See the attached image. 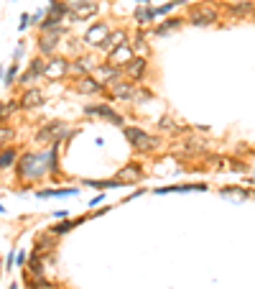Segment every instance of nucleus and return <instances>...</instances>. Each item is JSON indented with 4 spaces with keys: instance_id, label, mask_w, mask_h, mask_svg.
<instances>
[{
    "instance_id": "f257e3e1",
    "label": "nucleus",
    "mask_w": 255,
    "mask_h": 289,
    "mask_svg": "<svg viewBox=\"0 0 255 289\" xmlns=\"http://www.w3.org/2000/svg\"><path fill=\"white\" fill-rule=\"evenodd\" d=\"M16 169L23 179H41L44 174H49V154H38V151H28L18 159Z\"/></svg>"
},
{
    "instance_id": "f03ea898",
    "label": "nucleus",
    "mask_w": 255,
    "mask_h": 289,
    "mask_svg": "<svg viewBox=\"0 0 255 289\" xmlns=\"http://www.w3.org/2000/svg\"><path fill=\"white\" fill-rule=\"evenodd\" d=\"M122 136L128 138V143H131L136 151H156V149L161 146V141H158L156 136L146 133V131L138 128V126H125V128H122Z\"/></svg>"
},
{
    "instance_id": "7ed1b4c3",
    "label": "nucleus",
    "mask_w": 255,
    "mask_h": 289,
    "mask_svg": "<svg viewBox=\"0 0 255 289\" xmlns=\"http://www.w3.org/2000/svg\"><path fill=\"white\" fill-rule=\"evenodd\" d=\"M69 136H74V131L69 128V123L54 120V123L41 126V131L36 133V141H38V143H61V141L69 138Z\"/></svg>"
},
{
    "instance_id": "20e7f679",
    "label": "nucleus",
    "mask_w": 255,
    "mask_h": 289,
    "mask_svg": "<svg viewBox=\"0 0 255 289\" xmlns=\"http://www.w3.org/2000/svg\"><path fill=\"white\" fill-rule=\"evenodd\" d=\"M189 23L192 26H215L220 21V11L212 6V3H199L189 8Z\"/></svg>"
},
{
    "instance_id": "39448f33",
    "label": "nucleus",
    "mask_w": 255,
    "mask_h": 289,
    "mask_svg": "<svg viewBox=\"0 0 255 289\" xmlns=\"http://www.w3.org/2000/svg\"><path fill=\"white\" fill-rule=\"evenodd\" d=\"M84 115H97V118H102V120H107V123H112V126H120V128H125V120H122V115L112 108V105H84Z\"/></svg>"
},
{
    "instance_id": "423d86ee",
    "label": "nucleus",
    "mask_w": 255,
    "mask_h": 289,
    "mask_svg": "<svg viewBox=\"0 0 255 289\" xmlns=\"http://www.w3.org/2000/svg\"><path fill=\"white\" fill-rule=\"evenodd\" d=\"M72 72V64L64 59V57H51L49 62H46V69H44V77L46 79H51V82H56V79H61V77H67Z\"/></svg>"
},
{
    "instance_id": "0eeeda50",
    "label": "nucleus",
    "mask_w": 255,
    "mask_h": 289,
    "mask_svg": "<svg viewBox=\"0 0 255 289\" xmlns=\"http://www.w3.org/2000/svg\"><path fill=\"white\" fill-rule=\"evenodd\" d=\"M100 6L92 3V0H77V3H72V23H79V21H87L92 16H97Z\"/></svg>"
},
{
    "instance_id": "6e6552de",
    "label": "nucleus",
    "mask_w": 255,
    "mask_h": 289,
    "mask_svg": "<svg viewBox=\"0 0 255 289\" xmlns=\"http://www.w3.org/2000/svg\"><path fill=\"white\" fill-rule=\"evenodd\" d=\"M107 36H110V26L107 23H92L87 31H84V44L100 49L105 41H107Z\"/></svg>"
},
{
    "instance_id": "1a4fd4ad",
    "label": "nucleus",
    "mask_w": 255,
    "mask_h": 289,
    "mask_svg": "<svg viewBox=\"0 0 255 289\" xmlns=\"http://www.w3.org/2000/svg\"><path fill=\"white\" fill-rule=\"evenodd\" d=\"M110 98L112 100H133L136 98V85L131 79H115V82H110Z\"/></svg>"
},
{
    "instance_id": "9d476101",
    "label": "nucleus",
    "mask_w": 255,
    "mask_h": 289,
    "mask_svg": "<svg viewBox=\"0 0 255 289\" xmlns=\"http://www.w3.org/2000/svg\"><path fill=\"white\" fill-rule=\"evenodd\" d=\"M64 31H67V28L61 26V28H54V31H49V33H41V38H38V52L44 54V57H51V54L56 52V46H59V38H61Z\"/></svg>"
},
{
    "instance_id": "9b49d317",
    "label": "nucleus",
    "mask_w": 255,
    "mask_h": 289,
    "mask_svg": "<svg viewBox=\"0 0 255 289\" xmlns=\"http://www.w3.org/2000/svg\"><path fill=\"white\" fill-rule=\"evenodd\" d=\"M122 72H125V77L131 79V82H138V79H143L146 72H148V59H146V57H133L131 62L122 67Z\"/></svg>"
},
{
    "instance_id": "f8f14e48",
    "label": "nucleus",
    "mask_w": 255,
    "mask_h": 289,
    "mask_svg": "<svg viewBox=\"0 0 255 289\" xmlns=\"http://www.w3.org/2000/svg\"><path fill=\"white\" fill-rule=\"evenodd\" d=\"M74 90H77L79 95H97V92L105 90V85H102V82H97L92 74H84V77H77Z\"/></svg>"
},
{
    "instance_id": "ddd939ff",
    "label": "nucleus",
    "mask_w": 255,
    "mask_h": 289,
    "mask_svg": "<svg viewBox=\"0 0 255 289\" xmlns=\"http://www.w3.org/2000/svg\"><path fill=\"white\" fill-rule=\"evenodd\" d=\"M18 103H21V108L33 110V108H41V105H44V103H46V98H44V92H41L38 87H26Z\"/></svg>"
},
{
    "instance_id": "4468645a",
    "label": "nucleus",
    "mask_w": 255,
    "mask_h": 289,
    "mask_svg": "<svg viewBox=\"0 0 255 289\" xmlns=\"http://www.w3.org/2000/svg\"><path fill=\"white\" fill-rule=\"evenodd\" d=\"M44 69H46V62H44V59H33V62L28 64V69L21 74V85L31 87L38 77H44Z\"/></svg>"
},
{
    "instance_id": "2eb2a0df",
    "label": "nucleus",
    "mask_w": 255,
    "mask_h": 289,
    "mask_svg": "<svg viewBox=\"0 0 255 289\" xmlns=\"http://www.w3.org/2000/svg\"><path fill=\"white\" fill-rule=\"evenodd\" d=\"M131 44V36H128V31H122V28H117V31H110V36H107V41L100 46L102 52H115L117 46H128Z\"/></svg>"
},
{
    "instance_id": "dca6fc26",
    "label": "nucleus",
    "mask_w": 255,
    "mask_h": 289,
    "mask_svg": "<svg viewBox=\"0 0 255 289\" xmlns=\"http://www.w3.org/2000/svg\"><path fill=\"white\" fill-rule=\"evenodd\" d=\"M92 77H95L97 82H102V85L107 87L110 82L120 79V69H117V67H112L110 62H107V64H97V67H95V72H92Z\"/></svg>"
},
{
    "instance_id": "f3484780",
    "label": "nucleus",
    "mask_w": 255,
    "mask_h": 289,
    "mask_svg": "<svg viewBox=\"0 0 255 289\" xmlns=\"http://www.w3.org/2000/svg\"><path fill=\"white\" fill-rule=\"evenodd\" d=\"M117 179H120L122 184H128V182H141V179H143V167H138V164H125V167L117 172Z\"/></svg>"
},
{
    "instance_id": "a211bd4d",
    "label": "nucleus",
    "mask_w": 255,
    "mask_h": 289,
    "mask_svg": "<svg viewBox=\"0 0 255 289\" xmlns=\"http://www.w3.org/2000/svg\"><path fill=\"white\" fill-rule=\"evenodd\" d=\"M131 59H133V46H131V44H128V46H117L115 52L107 54V62H110L112 67H120V64L125 67Z\"/></svg>"
},
{
    "instance_id": "6ab92c4d",
    "label": "nucleus",
    "mask_w": 255,
    "mask_h": 289,
    "mask_svg": "<svg viewBox=\"0 0 255 289\" xmlns=\"http://www.w3.org/2000/svg\"><path fill=\"white\" fill-rule=\"evenodd\" d=\"M95 59L92 57H77L74 62H72V72H77L79 77H84V74H92L95 72Z\"/></svg>"
},
{
    "instance_id": "aec40b11",
    "label": "nucleus",
    "mask_w": 255,
    "mask_h": 289,
    "mask_svg": "<svg viewBox=\"0 0 255 289\" xmlns=\"http://www.w3.org/2000/svg\"><path fill=\"white\" fill-rule=\"evenodd\" d=\"M18 164V151L13 146H6V149H0V172L3 169H11Z\"/></svg>"
},
{
    "instance_id": "412c9836",
    "label": "nucleus",
    "mask_w": 255,
    "mask_h": 289,
    "mask_svg": "<svg viewBox=\"0 0 255 289\" xmlns=\"http://www.w3.org/2000/svg\"><path fill=\"white\" fill-rule=\"evenodd\" d=\"M56 238H59V235H54L51 230L44 233V235H38V238H36V254H46V251H51L54 246H56Z\"/></svg>"
},
{
    "instance_id": "4be33fe9",
    "label": "nucleus",
    "mask_w": 255,
    "mask_h": 289,
    "mask_svg": "<svg viewBox=\"0 0 255 289\" xmlns=\"http://www.w3.org/2000/svg\"><path fill=\"white\" fill-rule=\"evenodd\" d=\"M184 154H186V156L207 154V141H202V138H186V141H184Z\"/></svg>"
},
{
    "instance_id": "5701e85b",
    "label": "nucleus",
    "mask_w": 255,
    "mask_h": 289,
    "mask_svg": "<svg viewBox=\"0 0 255 289\" xmlns=\"http://www.w3.org/2000/svg\"><path fill=\"white\" fill-rule=\"evenodd\" d=\"M156 192L158 195H163V192H207V184H176V187H161Z\"/></svg>"
},
{
    "instance_id": "b1692460",
    "label": "nucleus",
    "mask_w": 255,
    "mask_h": 289,
    "mask_svg": "<svg viewBox=\"0 0 255 289\" xmlns=\"http://www.w3.org/2000/svg\"><path fill=\"white\" fill-rule=\"evenodd\" d=\"M181 18H168V21H163L161 26H156L153 28V33L156 36H166V33H171V31H176V28H181Z\"/></svg>"
},
{
    "instance_id": "393cba45",
    "label": "nucleus",
    "mask_w": 255,
    "mask_h": 289,
    "mask_svg": "<svg viewBox=\"0 0 255 289\" xmlns=\"http://www.w3.org/2000/svg\"><path fill=\"white\" fill-rule=\"evenodd\" d=\"M133 18L143 26V23H151L153 18H156V8H148V6H138L136 8V13H133Z\"/></svg>"
},
{
    "instance_id": "a878e982",
    "label": "nucleus",
    "mask_w": 255,
    "mask_h": 289,
    "mask_svg": "<svg viewBox=\"0 0 255 289\" xmlns=\"http://www.w3.org/2000/svg\"><path fill=\"white\" fill-rule=\"evenodd\" d=\"M158 131L161 133H171V136H179L184 128H176V123L168 118V115H163V118H158Z\"/></svg>"
},
{
    "instance_id": "bb28decb",
    "label": "nucleus",
    "mask_w": 255,
    "mask_h": 289,
    "mask_svg": "<svg viewBox=\"0 0 255 289\" xmlns=\"http://www.w3.org/2000/svg\"><path fill=\"white\" fill-rule=\"evenodd\" d=\"M79 189L77 187H69V189H38L36 192V197H72V195H77Z\"/></svg>"
},
{
    "instance_id": "cd10ccee",
    "label": "nucleus",
    "mask_w": 255,
    "mask_h": 289,
    "mask_svg": "<svg viewBox=\"0 0 255 289\" xmlns=\"http://www.w3.org/2000/svg\"><path fill=\"white\" fill-rule=\"evenodd\" d=\"M26 284H28V289H56L49 279H44V276H33V274L26 276Z\"/></svg>"
},
{
    "instance_id": "c85d7f7f",
    "label": "nucleus",
    "mask_w": 255,
    "mask_h": 289,
    "mask_svg": "<svg viewBox=\"0 0 255 289\" xmlns=\"http://www.w3.org/2000/svg\"><path fill=\"white\" fill-rule=\"evenodd\" d=\"M227 11H230V16H250L255 11V3H235Z\"/></svg>"
},
{
    "instance_id": "c756f323",
    "label": "nucleus",
    "mask_w": 255,
    "mask_h": 289,
    "mask_svg": "<svg viewBox=\"0 0 255 289\" xmlns=\"http://www.w3.org/2000/svg\"><path fill=\"white\" fill-rule=\"evenodd\" d=\"M84 184H87V187H95V189H102V187H122V182L115 177V179H105V182H97V179H84Z\"/></svg>"
},
{
    "instance_id": "7c9ffc66",
    "label": "nucleus",
    "mask_w": 255,
    "mask_h": 289,
    "mask_svg": "<svg viewBox=\"0 0 255 289\" xmlns=\"http://www.w3.org/2000/svg\"><path fill=\"white\" fill-rule=\"evenodd\" d=\"M28 271H31L33 276H44V264H41V254H33V256L28 259Z\"/></svg>"
},
{
    "instance_id": "2f4dec72",
    "label": "nucleus",
    "mask_w": 255,
    "mask_h": 289,
    "mask_svg": "<svg viewBox=\"0 0 255 289\" xmlns=\"http://www.w3.org/2000/svg\"><path fill=\"white\" fill-rule=\"evenodd\" d=\"M77 223H82V220H77ZM77 223H74V220H61V223H56V225L51 228V233H54V235H64V233H69Z\"/></svg>"
},
{
    "instance_id": "473e14b6",
    "label": "nucleus",
    "mask_w": 255,
    "mask_h": 289,
    "mask_svg": "<svg viewBox=\"0 0 255 289\" xmlns=\"http://www.w3.org/2000/svg\"><path fill=\"white\" fill-rule=\"evenodd\" d=\"M133 49H141L143 54L148 52V46H146V31H138L136 36H133V44H131Z\"/></svg>"
},
{
    "instance_id": "72a5a7b5",
    "label": "nucleus",
    "mask_w": 255,
    "mask_h": 289,
    "mask_svg": "<svg viewBox=\"0 0 255 289\" xmlns=\"http://www.w3.org/2000/svg\"><path fill=\"white\" fill-rule=\"evenodd\" d=\"M21 103H16V100H8V103H0V120H3V118H8L16 108H18Z\"/></svg>"
},
{
    "instance_id": "f704fd0d",
    "label": "nucleus",
    "mask_w": 255,
    "mask_h": 289,
    "mask_svg": "<svg viewBox=\"0 0 255 289\" xmlns=\"http://www.w3.org/2000/svg\"><path fill=\"white\" fill-rule=\"evenodd\" d=\"M46 154H49V172H51V174H59V164H56V146H51Z\"/></svg>"
},
{
    "instance_id": "c9c22d12",
    "label": "nucleus",
    "mask_w": 255,
    "mask_h": 289,
    "mask_svg": "<svg viewBox=\"0 0 255 289\" xmlns=\"http://www.w3.org/2000/svg\"><path fill=\"white\" fill-rule=\"evenodd\" d=\"M6 85H16V79H18V64H11V69L6 72Z\"/></svg>"
},
{
    "instance_id": "e433bc0d",
    "label": "nucleus",
    "mask_w": 255,
    "mask_h": 289,
    "mask_svg": "<svg viewBox=\"0 0 255 289\" xmlns=\"http://www.w3.org/2000/svg\"><path fill=\"white\" fill-rule=\"evenodd\" d=\"M207 161L212 164V167H217V169H222V167L230 164V159H225V156H207Z\"/></svg>"
},
{
    "instance_id": "4c0bfd02",
    "label": "nucleus",
    "mask_w": 255,
    "mask_h": 289,
    "mask_svg": "<svg viewBox=\"0 0 255 289\" xmlns=\"http://www.w3.org/2000/svg\"><path fill=\"white\" fill-rule=\"evenodd\" d=\"M151 98H153V92H151V90H143V87H141V90H136V98H133V100L143 103V100H151Z\"/></svg>"
},
{
    "instance_id": "58836bf2",
    "label": "nucleus",
    "mask_w": 255,
    "mask_h": 289,
    "mask_svg": "<svg viewBox=\"0 0 255 289\" xmlns=\"http://www.w3.org/2000/svg\"><path fill=\"white\" fill-rule=\"evenodd\" d=\"M16 264H18V266L23 269V266L28 264V254H26V251H21V254H16Z\"/></svg>"
},
{
    "instance_id": "ea45409f",
    "label": "nucleus",
    "mask_w": 255,
    "mask_h": 289,
    "mask_svg": "<svg viewBox=\"0 0 255 289\" xmlns=\"http://www.w3.org/2000/svg\"><path fill=\"white\" fill-rule=\"evenodd\" d=\"M230 164H232V169H235V172H245V169H247V164H242V161H237V159H232Z\"/></svg>"
},
{
    "instance_id": "a19ab883",
    "label": "nucleus",
    "mask_w": 255,
    "mask_h": 289,
    "mask_svg": "<svg viewBox=\"0 0 255 289\" xmlns=\"http://www.w3.org/2000/svg\"><path fill=\"white\" fill-rule=\"evenodd\" d=\"M31 26V16H21V23H18V31H26Z\"/></svg>"
},
{
    "instance_id": "79ce46f5",
    "label": "nucleus",
    "mask_w": 255,
    "mask_h": 289,
    "mask_svg": "<svg viewBox=\"0 0 255 289\" xmlns=\"http://www.w3.org/2000/svg\"><path fill=\"white\" fill-rule=\"evenodd\" d=\"M11 136H13V131H11V128H0V141H8Z\"/></svg>"
},
{
    "instance_id": "37998d69",
    "label": "nucleus",
    "mask_w": 255,
    "mask_h": 289,
    "mask_svg": "<svg viewBox=\"0 0 255 289\" xmlns=\"http://www.w3.org/2000/svg\"><path fill=\"white\" fill-rule=\"evenodd\" d=\"M13 264H16V254H13V251H11V254H8V261H6V266H8V269H11V266H13Z\"/></svg>"
},
{
    "instance_id": "c03bdc74",
    "label": "nucleus",
    "mask_w": 255,
    "mask_h": 289,
    "mask_svg": "<svg viewBox=\"0 0 255 289\" xmlns=\"http://www.w3.org/2000/svg\"><path fill=\"white\" fill-rule=\"evenodd\" d=\"M23 57V46H16V52H13V59H21Z\"/></svg>"
},
{
    "instance_id": "a18cd8bd",
    "label": "nucleus",
    "mask_w": 255,
    "mask_h": 289,
    "mask_svg": "<svg viewBox=\"0 0 255 289\" xmlns=\"http://www.w3.org/2000/svg\"><path fill=\"white\" fill-rule=\"evenodd\" d=\"M151 3V0H138V6H148Z\"/></svg>"
},
{
    "instance_id": "49530a36",
    "label": "nucleus",
    "mask_w": 255,
    "mask_h": 289,
    "mask_svg": "<svg viewBox=\"0 0 255 289\" xmlns=\"http://www.w3.org/2000/svg\"><path fill=\"white\" fill-rule=\"evenodd\" d=\"M3 213H6V208H3V205H0V215H3Z\"/></svg>"
},
{
    "instance_id": "de8ad7c7",
    "label": "nucleus",
    "mask_w": 255,
    "mask_h": 289,
    "mask_svg": "<svg viewBox=\"0 0 255 289\" xmlns=\"http://www.w3.org/2000/svg\"><path fill=\"white\" fill-rule=\"evenodd\" d=\"M11 289H18V284H11Z\"/></svg>"
},
{
    "instance_id": "09e8293b",
    "label": "nucleus",
    "mask_w": 255,
    "mask_h": 289,
    "mask_svg": "<svg viewBox=\"0 0 255 289\" xmlns=\"http://www.w3.org/2000/svg\"><path fill=\"white\" fill-rule=\"evenodd\" d=\"M0 77H6V74H3V69H0Z\"/></svg>"
},
{
    "instance_id": "8fccbe9b",
    "label": "nucleus",
    "mask_w": 255,
    "mask_h": 289,
    "mask_svg": "<svg viewBox=\"0 0 255 289\" xmlns=\"http://www.w3.org/2000/svg\"><path fill=\"white\" fill-rule=\"evenodd\" d=\"M252 16H255V11H252Z\"/></svg>"
}]
</instances>
